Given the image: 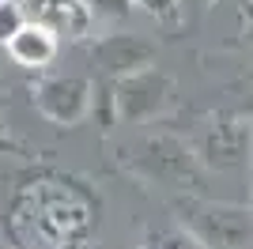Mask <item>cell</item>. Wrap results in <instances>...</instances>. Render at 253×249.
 <instances>
[{
  "label": "cell",
  "instance_id": "obj_1",
  "mask_svg": "<svg viewBox=\"0 0 253 249\" xmlns=\"http://www.w3.org/2000/svg\"><path fill=\"white\" fill-rule=\"evenodd\" d=\"M31 23L53 34H84L91 27V8L84 0H31Z\"/></svg>",
  "mask_w": 253,
  "mask_h": 249
},
{
  "label": "cell",
  "instance_id": "obj_2",
  "mask_svg": "<svg viewBox=\"0 0 253 249\" xmlns=\"http://www.w3.org/2000/svg\"><path fill=\"white\" fill-rule=\"evenodd\" d=\"M11 57L19 64H45L53 61V53H57V42H53V31H45V27H38V23H27L15 38L8 42Z\"/></svg>",
  "mask_w": 253,
  "mask_h": 249
},
{
  "label": "cell",
  "instance_id": "obj_3",
  "mask_svg": "<svg viewBox=\"0 0 253 249\" xmlns=\"http://www.w3.org/2000/svg\"><path fill=\"white\" fill-rule=\"evenodd\" d=\"M27 27V15L15 0H0V42H11L15 34Z\"/></svg>",
  "mask_w": 253,
  "mask_h": 249
},
{
  "label": "cell",
  "instance_id": "obj_4",
  "mask_svg": "<svg viewBox=\"0 0 253 249\" xmlns=\"http://www.w3.org/2000/svg\"><path fill=\"white\" fill-rule=\"evenodd\" d=\"M136 4H144V8H148L151 15H159V19H174V15H178V8H174L178 0H136Z\"/></svg>",
  "mask_w": 253,
  "mask_h": 249
}]
</instances>
